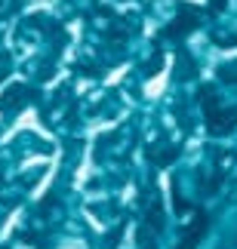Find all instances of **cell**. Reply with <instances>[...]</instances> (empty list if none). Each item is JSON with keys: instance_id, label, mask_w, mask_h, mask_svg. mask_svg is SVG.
<instances>
[{"instance_id": "cell-1", "label": "cell", "mask_w": 237, "mask_h": 249, "mask_svg": "<svg viewBox=\"0 0 237 249\" xmlns=\"http://www.w3.org/2000/svg\"><path fill=\"white\" fill-rule=\"evenodd\" d=\"M65 249H80V246H77V243H71V246H65Z\"/></svg>"}]
</instances>
